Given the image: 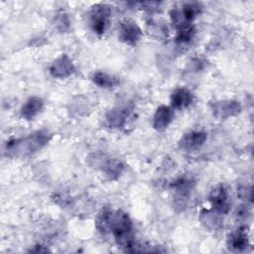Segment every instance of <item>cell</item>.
<instances>
[{"label":"cell","instance_id":"d4e9b609","mask_svg":"<svg viewBox=\"0 0 254 254\" xmlns=\"http://www.w3.org/2000/svg\"><path fill=\"white\" fill-rule=\"evenodd\" d=\"M249 215H250V211L247 205H241V207H239L236 211V216L238 219H246Z\"/></svg>","mask_w":254,"mask_h":254},{"label":"cell","instance_id":"ac0fdd59","mask_svg":"<svg viewBox=\"0 0 254 254\" xmlns=\"http://www.w3.org/2000/svg\"><path fill=\"white\" fill-rule=\"evenodd\" d=\"M102 172L109 181L117 180L123 173L125 166L117 159H103L101 162Z\"/></svg>","mask_w":254,"mask_h":254},{"label":"cell","instance_id":"cb8c5ba5","mask_svg":"<svg viewBox=\"0 0 254 254\" xmlns=\"http://www.w3.org/2000/svg\"><path fill=\"white\" fill-rule=\"evenodd\" d=\"M140 5L149 12H155V11H158V8L160 7L161 2H141Z\"/></svg>","mask_w":254,"mask_h":254},{"label":"cell","instance_id":"4fadbf2b","mask_svg":"<svg viewBox=\"0 0 254 254\" xmlns=\"http://www.w3.org/2000/svg\"><path fill=\"white\" fill-rule=\"evenodd\" d=\"M194 100V95L187 87H178L172 93L170 97L171 106L177 110H183L191 105Z\"/></svg>","mask_w":254,"mask_h":254},{"label":"cell","instance_id":"5b68a950","mask_svg":"<svg viewBox=\"0 0 254 254\" xmlns=\"http://www.w3.org/2000/svg\"><path fill=\"white\" fill-rule=\"evenodd\" d=\"M143 37V31L139 25L130 19L121 21L117 29L118 40L128 46L137 45Z\"/></svg>","mask_w":254,"mask_h":254},{"label":"cell","instance_id":"2e32d148","mask_svg":"<svg viewBox=\"0 0 254 254\" xmlns=\"http://www.w3.org/2000/svg\"><path fill=\"white\" fill-rule=\"evenodd\" d=\"M44 100L39 96L28 98L20 109V115L25 120H33L44 109Z\"/></svg>","mask_w":254,"mask_h":254},{"label":"cell","instance_id":"52a82bcc","mask_svg":"<svg viewBox=\"0 0 254 254\" xmlns=\"http://www.w3.org/2000/svg\"><path fill=\"white\" fill-rule=\"evenodd\" d=\"M209 107L212 115L218 120H225L236 116L242 110L240 102L232 99L215 100L209 103Z\"/></svg>","mask_w":254,"mask_h":254},{"label":"cell","instance_id":"ffe728a7","mask_svg":"<svg viewBox=\"0 0 254 254\" xmlns=\"http://www.w3.org/2000/svg\"><path fill=\"white\" fill-rule=\"evenodd\" d=\"M147 29L149 34L154 37L155 39H165L166 37H168V27L166 26L165 23L162 22H158L155 20H150L147 23Z\"/></svg>","mask_w":254,"mask_h":254},{"label":"cell","instance_id":"7402d4cb","mask_svg":"<svg viewBox=\"0 0 254 254\" xmlns=\"http://www.w3.org/2000/svg\"><path fill=\"white\" fill-rule=\"evenodd\" d=\"M68 16L64 12H60L56 18V26L60 32H66L70 27Z\"/></svg>","mask_w":254,"mask_h":254},{"label":"cell","instance_id":"5bb4252c","mask_svg":"<svg viewBox=\"0 0 254 254\" xmlns=\"http://www.w3.org/2000/svg\"><path fill=\"white\" fill-rule=\"evenodd\" d=\"M174 118L173 108L168 105H160L157 107L155 114L153 116V128L157 131L166 130Z\"/></svg>","mask_w":254,"mask_h":254},{"label":"cell","instance_id":"ba28073f","mask_svg":"<svg viewBox=\"0 0 254 254\" xmlns=\"http://www.w3.org/2000/svg\"><path fill=\"white\" fill-rule=\"evenodd\" d=\"M194 182L191 178L190 177H180L176 181H174L171 185L173 190H175V196H174V201L175 205L181 207L184 209L187 206L190 191L193 188Z\"/></svg>","mask_w":254,"mask_h":254},{"label":"cell","instance_id":"44dd1931","mask_svg":"<svg viewBox=\"0 0 254 254\" xmlns=\"http://www.w3.org/2000/svg\"><path fill=\"white\" fill-rule=\"evenodd\" d=\"M110 210L111 209L109 207H104L97 213L95 217V227L102 234L108 233V221Z\"/></svg>","mask_w":254,"mask_h":254},{"label":"cell","instance_id":"8992f818","mask_svg":"<svg viewBox=\"0 0 254 254\" xmlns=\"http://www.w3.org/2000/svg\"><path fill=\"white\" fill-rule=\"evenodd\" d=\"M208 201L213 210L220 214H227L231 208V199L224 185L215 186L209 192Z\"/></svg>","mask_w":254,"mask_h":254},{"label":"cell","instance_id":"603a6c76","mask_svg":"<svg viewBox=\"0 0 254 254\" xmlns=\"http://www.w3.org/2000/svg\"><path fill=\"white\" fill-rule=\"evenodd\" d=\"M251 187L249 186H242L237 190V194L241 199H244L245 201H251Z\"/></svg>","mask_w":254,"mask_h":254},{"label":"cell","instance_id":"8fae6325","mask_svg":"<svg viewBox=\"0 0 254 254\" xmlns=\"http://www.w3.org/2000/svg\"><path fill=\"white\" fill-rule=\"evenodd\" d=\"M207 134L200 130H192L182 136L179 141L180 149L186 152H192L199 149L206 141Z\"/></svg>","mask_w":254,"mask_h":254},{"label":"cell","instance_id":"7a4b0ae2","mask_svg":"<svg viewBox=\"0 0 254 254\" xmlns=\"http://www.w3.org/2000/svg\"><path fill=\"white\" fill-rule=\"evenodd\" d=\"M110 232L116 243L127 252H134L136 242L133 236V223L130 216L120 209H111L108 221Z\"/></svg>","mask_w":254,"mask_h":254},{"label":"cell","instance_id":"9a60e30c","mask_svg":"<svg viewBox=\"0 0 254 254\" xmlns=\"http://www.w3.org/2000/svg\"><path fill=\"white\" fill-rule=\"evenodd\" d=\"M202 226L209 231H217L223 226L222 214L211 209L203 208L199 212L198 217Z\"/></svg>","mask_w":254,"mask_h":254},{"label":"cell","instance_id":"3957f363","mask_svg":"<svg viewBox=\"0 0 254 254\" xmlns=\"http://www.w3.org/2000/svg\"><path fill=\"white\" fill-rule=\"evenodd\" d=\"M111 21V7L105 3H96L88 12V22L94 34L103 35Z\"/></svg>","mask_w":254,"mask_h":254},{"label":"cell","instance_id":"9c48e42d","mask_svg":"<svg viewBox=\"0 0 254 254\" xmlns=\"http://www.w3.org/2000/svg\"><path fill=\"white\" fill-rule=\"evenodd\" d=\"M76 68L72 60L65 54H63L57 58L49 67L50 74L58 79L67 78L74 74Z\"/></svg>","mask_w":254,"mask_h":254},{"label":"cell","instance_id":"484cf974","mask_svg":"<svg viewBox=\"0 0 254 254\" xmlns=\"http://www.w3.org/2000/svg\"><path fill=\"white\" fill-rule=\"evenodd\" d=\"M30 251H31V252L39 253V252H48L49 249H48V248H45V246H43V245H36V246H34V248L31 249Z\"/></svg>","mask_w":254,"mask_h":254},{"label":"cell","instance_id":"6da1fadb","mask_svg":"<svg viewBox=\"0 0 254 254\" xmlns=\"http://www.w3.org/2000/svg\"><path fill=\"white\" fill-rule=\"evenodd\" d=\"M51 139L52 133L49 130H37L26 137L8 141L5 146V153L12 158H25L43 149Z\"/></svg>","mask_w":254,"mask_h":254},{"label":"cell","instance_id":"277c9868","mask_svg":"<svg viewBox=\"0 0 254 254\" xmlns=\"http://www.w3.org/2000/svg\"><path fill=\"white\" fill-rule=\"evenodd\" d=\"M201 8L198 2H186L179 8H173L171 10V21L176 29L185 25H190L200 14Z\"/></svg>","mask_w":254,"mask_h":254},{"label":"cell","instance_id":"d6986e66","mask_svg":"<svg viewBox=\"0 0 254 254\" xmlns=\"http://www.w3.org/2000/svg\"><path fill=\"white\" fill-rule=\"evenodd\" d=\"M195 36V27L193 24L185 25L177 29L175 41L180 45H186L192 41Z\"/></svg>","mask_w":254,"mask_h":254},{"label":"cell","instance_id":"e0dca14e","mask_svg":"<svg viewBox=\"0 0 254 254\" xmlns=\"http://www.w3.org/2000/svg\"><path fill=\"white\" fill-rule=\"evenodd\" d=\"M90 79L95 85L105 89L114 88L120 84V79L117 76L103 70L94 71L91 74Z\"/></svg>","mask_w":254,"mask_h":254},{"label":"cell","instance_id":"30bf717a","mask_svg":"<svg viewBox=\"0 0 254 254\" xmlns=\"http://www.w3.org/2000/svg\"><path fill=\"white\" fill-rule=\"evenodd\" d=\"M133 109L125 106V107H114L106 112L104 121L105 125L109 128L122 129L127 125L129 118L131 117Z\"/></svg>","mask_w":254,"mask_h":254},{"label":"cell","instance_id":"7c38bea8","mask_svg":"<svg viewBox=\"0 0 254 254\" xmlns=\"http://www.w3.org/2000/svg\"><path fill=\"white\" fill-rule=\"evenodd\" d=\"M249 246V235L247 228L241 226L232 231L227 237V248L231 251L242 252Z\"/></svg>","mask_w":254,"mask_h":254}]
</instances>
